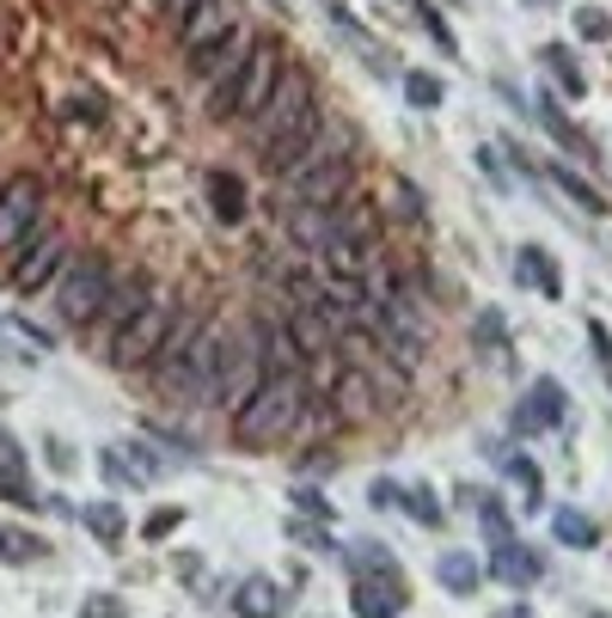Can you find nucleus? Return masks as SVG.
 <instances>
[{"label": "nucleus", "instance_id": "obj_2", "mask_svg": "<svg viewBox=\"0 0 612 618\" xmlns=\"http://www.w3.org/2000/svg\"><path fill=\"white\" fill-rule=\"evenodd\" d=\"M282 74H288V50H282V38H257L252 55L240 62V74L209 93V117H221V123L226 117H257V111L270 105V93L282 86Z\"/></svg>", "mask_w": 612, "mask_h": 618}, {"label": "nucleus", "instance_id": "obj_35", "mask_svg": "<svg viewBox=\"0 0 612 618\" xmlns=\"http://www.w3.org/2000/svg\"><path fill=\"white\" fill-rule=\"evenodd\" d=\"M178 526H184V509H154L141 521V533H147V540H172Z\"/></svg>", "mask_w": 612, "mask_h": 618}, {"label": "nucleus", "instance_id": "obj_42", "mask_svg": "<svg viewBox=\"0 0 612 618\" xmlns=\"http://www.w3.org/2000/svg\"><path fill=\"white\" fill-rule=\"evenodd\" d=\"M74 111H81V123H105V98H81Z\"/></svg>", "mask_w": 612, "mask_h": 618}, {"label": "nucleus", "instance_id": "obj_32", "mask_svg": "<svg viewBox=\"0 0 612 618\" xmlns=\"http://www.w3.org/2000/svg\"><path fill=\"white\" fill-rule=\"evenodd\" d=\"M478 349H490L496 368H508V337H503V318H478Z\"/></svg>", "mask_w": 612, "mask_h": 618}, {"label": "nucleus", "instance_id": "obj_40", "mask_svg": "<svg viewBox=\"0 0 612 618\" xmlns=\"http://www.w3.org/2000/svg\"><path fill=\"white\" fill-rule=\"evenodd\" d=\"M288 533H294V545H313V552H331V540L319 533V521H288Z\"/></svg>", "mask_w": 612, "mask_h": 618}, {"label": "nucleus", "instance_id": "obj_9", "mask_svg": "<svg viewBox=\"0 0 612 618\" xmlns=\"http://www.w3.org/2000/svg\"><path fill=\"white\" fill-rule=\"evenodd\" d=\"M233 31H245L240 0H197V13L178 25V50H184V62H202V55H209L214 43H226Z\"/></svg>", "mask_w": 612, "mask_h": 618}, {"label": "nucleus", "instance_id": "obj_14", "mask_svg": "<svg viewBox=\"0 0 612 618\" xmlns=\"http://www.w3.org/2000/svg\"><path fill=\"white\" fill-rule=\"evenodd\" d=\"M105 472L117 484H154V478L172 472V460L160 448H147V441H123V448H105Z\"/></svg>", "mask_w": 612, "mask_h": 618}, {"label": "nucleus", "instance_id": "obj_38", "mask_svg": "<svg viewBox=\"0 0 612 618\" xmlns=\"http://www.w3.org/2000/svg\"><path fill=\"white\" fill-rule=\"evenodd\" d=\"M0 496H7V502H31V478L13 472V465H0Z\"/></svg>", "mask_w": 612, "mask_h": 618}, {"label": "nucleus", "instance_id": "obj_21", "mask_svg": "<svg viewBox=\"0 0 612 618\" xmlns=\"http://www.w3.org/2000/svg\"><path fill=\"white\" fill-rule=\"evenodd\" d=\"M147 301H154V289H147L141 276H135V282H117V289H110V301H105V313H98V325H105V343L117 337V331L129 325V318L141 313Z\"/></svg>", "mask_w": 612, "mask_h": 618}, {"label": "nucleus", "instance_id": "obj_20", "mask_svg": "<svg viewBox=\"0 0 612 618\" xmlns=\"http://www.w3.org/2000/svg\"><path fill=\"white\" fill-rule=\"evenodd\" d=\"M282 606H288V594L270 576H245L240 588H233V612L240 618H282Z\"/></svg>", "mask_w": 612, "mask_h": 618}, {"label": "nucleus", "instance_id": "obj_37", "mask_svg": "<svg viewBox=\"0 0 612 618\" xmlns=\"http://www.w3.org/2000/svg\"><path fill=\"white\" fill-rule=\"evenodd\" d=\"M81 618H129V606H123L117 594H93V600L81 606Z\"/></svg>", "mask_w": 612, "mask_h": 618}, {"label": "nucleus", "instance_id": "obj_44", "mask_svg": "<svg viewBox=\"0 0 612 618\" xmlns=\"http://www.w3.org/2000/svg\"><path fill=\"white\" fill-rule=\"evenodd\" d=\"M490 618H532V606H520V600H515V606H496Z\"/></svg>", "mask_w": 612, "mask_h": 618}, {"label": "nucleus", "instance_id": "obj_6", "mask_svg": "<svg viewBox=\"0 0 612 618\" xmlns=\"http://www.w3.org/2000/svg\"><path fill=\"white\" fill-rule=\"evenodd\" d=\"M313 105H319V98H313V74H306V67H288V74H282V86L270 93V105L252 117V147L264 154V147L276 142V135H288Z\"/></svg>", "mask_w": 612, "mask_h": 618}, {"label": "nucleus", "instance_id": "obj_8", "mask_svg": "<svg viewBox=\"0 0 612 618\" xmlns=\"http://www.w3.org/2000/svg\"><path fill=\"white\" fill-rule=\"evenodd\" d=\"M67 270V239L55 233V227H43L31 245H19L13 258H7V282H13V294H43L50 289V276H62Z\"/></svg>", "mask_w": 612, "mask_h": 618}, {"label": "nucleus", "instance_id": "obj_17", "mask_svg": "<svg viewBox=\"0 0 612 618\" xmlns=\"http://www.w3.org/2000/svg\"><path fill=\"white\" fill-rule=\"evenodd\" d=\"M252 43H257L252 31H233V38H226V43H214V50L202 55V62H190V67H197V74H202V86L214 93V86H226V80L240 74V62L252 55Z\"/></svg>", "mask_w": 612, "mask_h": 618}, {"label": "nucleus", "instance_id": "obj_43", "mask_svg": "<svg viewBox=\"0 0 612 618\" xmlns=\"http://www.w3.org/2000/svg\"><path fill=\"white\" fill-rule=\"evenodd\" d=\"M306 472H313V478H325V472H331V453H325V448H313V453H306Z\"/></svg>", "mask_w": 612, "mask_h": 618}, {"label": "nucleus", "instance_id": "obj_39", "mask_svg": "<svg viewBox=\"0 0 612 618\" xmlns=\"http://www.w3.org/2000/svg\"><path fill=\"white\" fill-rule=\"evenodd\" d=\"M576 31H582V38H594V43H600V38H606L612 25H606V13H600V7H576Z\"/></svg>", "mask_w": 612, "mask_h": 618}, {"label": "nucleus", "instance_id": "obj_46", "mask_svg": "<svg viewBox=\"0 0 612 618\" xmlns=\"http://www.w3.org/2000/svg\"><path fill=\"white\" fill-rule=\"evenodd\" d=\"M532 7H539V0H532Z\"/></svg>", "mask_w": 612, "mask_h": 618}, {"label": "nucleus", "instance_id": "obj_30", "mask_svg": "<svg viewBox=\"0 0 612 618\" xmlns=\"http://www.w3.org/2000/svg\"><path fill=\"white\" fill-rule=\"evenodd\" d=\"M43 557V540L31 533H13V526H0V564H38Z\"/></svg>", "mask_w": 612, "mask_h": 618}, {"label": "nucleus", "instance_id": "obj_33", "mask_svg": "<svg viewBox=\"0 0 612 618\" xmlns=\"http://www.w3.org/2000/svg\"><path fill=\"white\" fill-rule=\"evenodd\" d=\"M416 19H423V31L441 43V55H453V50H460V43H453V31H447V19H441L435 7H429V0H416Z\"/></svg>", "mask_w": 612, "mask_h": 618}, {"label": "nucleus", "instance_id": "obj_15", "mask_svg": "<svg viewBox=\"0 0 612 618\" xmlns=\"http://www.w3.org/2000/svg\"><path fill=\"white\" fill-rule=\"evenodd\" d=\"M209 209H214V221H221V227H245V214H252V190H245L240 171H226V166L209 171Z\"/></svg>", "mask_w": 612, "mask_h": 618}, {"label": "nucleus", "instance_id": "obj_11", "mask_svg": "<svg viewBox=\"0 0 612 618\" xmlns=\"http://www.w3.org/2000/svg\"><path fill=\"white\" fill-rule=\"evenodd\" d=\"M563 410H570V392H563L558 380H532L527 392H520V410H515V434H551L563 422Z\"/></svg>", "mask_w": 612, "mask_h": 618}, {"label": "nucleus", "instance_id": "obj_45", "mask_svg": "<svg viewBox=\"0 0 612 618\" xmlns=\"http://www.w3.org/2000/svg\"><path fill=\"white\" fill-rule=\"evenodd\" d=\"M0 190H7V178H0Z\"/></svg>", "mask_w": 612, "mask_h": 618}, {"label": "nucleus", "instance_id": "obj_27", "mask_svg": "<svg viewBox=\"0 0 612 618\" xmlns=\"http://www.w3.org/2000/svg\"><path fill=\"white\" fill-rule=\"evenodd\" d=\"M399 509L411 514L416 526H441V502H435V490H423V484H399Z\"/></svg>", "mask_w": 612, "mask_h": 618}, {"label": "nucleus", "instance_id": "obj_4", "mask_svg": "<svg viewBox=\"0 0 612 618\" xmlns=\"http://www.w3.org/2000/svg\"><path fill=\"white\" fill-rule=\"evenodd\" d=\"M110 289H117V276H110L105 258H74L62 270V282H55V313H62V325H98Z\"/></svg>", "mask_w": 612, "mask_h": 618}, {"label": "nucleus", "instance_id": "obj_28", "mask_svg": "<svg viewBox=\"0 0 612 618\" xmlns=\"http://www.w3.org/2000/svg\"><path fill=\"white\" fill-rule=\"evenodd\" d=\"M551 178H558V190L576 202V209H588V214H606V197H600V190L588 185V178H576L570 166H551Z\"/></svg>", "mask_w": 612, "mask_h": 618}, {"label": "nucleus", "instance_id": "obj_29", "mask_svg": "<svg viewBox=\"0 0 612 618\" xmlns=\"http://www.w3.org/2000/svg\"><path fill=\"white\" fill-rule=\"evenodd\" d=\"M86 521V533L93 540H105V545H117L123 540V514H117V502H93V509H74Z\"/></svg>", "mask_w": 612, "mask_h": 618}, {"label": "nucleus", "instance_id": "obj_34", "mask_svg": "<svg viewBox=\"0 0 612 618\" xmlns=\"http://www.w3.org/2000/svg\"><path fill=\"white\" fill-rule=\"evenodd\" d=\"M478 526H484V540H490V545H503V540H515V533H508V514H503V502H484V509H478Z\"/></svg>", "mask_w": 612, "mask_h": 618}, {"label": "nucleus", "instance_id": "obj_36", "mask_svg": "<svg viewBox=\"0 0 612 618\" xmlns=\"http://www.w3.org/2000/svg\"><path fill=\"white\" fill-rule=\"evenodd\" d=\"M294 509H300V521H319V526H325V521H331V514H337L331 502L319 496V490H294Z\"/></svg>", "mask_w": 612, "mask_h": 618}, {"label": "nucleus", "instance_id": "obj_1", "mask_svg": "<svg viewBox=\"0 0 612 618\" xmlns=\"http://www.w3.org/2000/svg\"><path fill=\"white\" fill-rule=\"evenodd\" d=\"M306 410H313V398H306L300 374H264L252 398L233 410V441L240 448H282V441H294Z\"/></svg>", "mask_w": 612, "mask_h": 618}, {"label": "nucleus", "instance_id": "obj_19", "mask_svg": "<svg viewBox=\"0 0 612 618\" xmlns=\"http://www.w3.org/2000/svg\"><path fill=\"white\" fill-rule=\"evenodd\" d=\"M532 111H539V123H546V129H551V142H558L563 154H576V159H588V166H594V142H588V135L576 129L570 117H563V105L546 93V86H539V98H532Z\"/></svg>", "mask_w": 612, "mask_h": 618}, {"label": "nucleus", "instance_id": "obj_13", "mask_svg": "<svg viewBox=\"0 0 612 618\" xmlns=\"http://www.w3.org/2000/svg\"><path fill=\"white\" fill-rule=\"evenodd\" d=\"M252 343H257V356H264V374H300L306 368V349L294 343L288 318H257Z\"/></svg>", "mask_w": 612, "mask_h": 618}, {"label": "nucleus", "instance_id": "obj_7", "mask_svg": "<svg viewBox=\"0 0 612 618\" xmlns=\"http://www.w3.org/2000/svg\"><path fill=\"white\" fill-rule=\"evenodd\" d=\"M349 178H356L349 154L325 159V166L294 171V178H282V209H337V202H344V190H349Z\"/></svg>", "mask_w": 612, "mask_h": 618}, {"label": "nucleus", "instance_id": "obj_31", "mask_svg": "<svg viewBox=\"0 0 612 618\" xmlns=\"http://www.w3.org/2000/svg\"><path fill=\"white\" fill-rule=\"evenodd\" d=\"M404 98H411L416 111H435L441 98H447V86H441L435 74H404Z\"/></svg>", "mask_w": 612, "mask_h": 618}, {"label": "nucleus", "instance_id": "obj_22", "mask_svg": "<svg viewBox=\"0 0 612 618\" xmlns=\"http://www.w3.org/2000/svg\"><path fill=\"white\" fill-rule=\"evenodd\" d=\"M337 233V209H288V239L306 251H325Z\"/></svg>", "mask_w": 612, "mask_h": 618}, {"label": "nucleus", "instance_id": "obj_24", "mask_svg": "<svg viewBox=\"0 0 612 618\" xmlns=\"http://www.w3.org/2000/svg\"><path fill=\"white\" fill-rule=\"evenodd\" d=\"M496 465H503V472L515 478L520 509H527V514H539V502H546V478H539V465H532L527 453H496Z\"/></svg>", "mask_w": 612, "mask_h": 618}, {"label": "nucleus", "instance_id": "obj_3", "mask_svg": "<svg viewBox=\"0 0 612 618\" xmlns=\"http://www.w3.org/2000/svg\"><path fill=\"white\" fill-rule=\"evenodd\" d=\"M43 227H50V190H43L38 171H13L7 190H0V258L31 245Z\"/></svg>", "mask_w": 612, "mask_h": 618}, {"label": "nucleus", "instance_id": "obj_5", "mask_svg": "<svg viewBox=\"0 0 612 618\" xmlns=\"http://www.w3.org/2000/svg\"><path fill=\"white\" fill-rule=\"evenodd\" d=\"M166 337H172V306L147 301L141 313H135L129 325L105 343V349H110V368H129V374L135 368H154V356L166 349Z\"/></svg>", "mask_w": 612, "mask_h": 618}, {"label": "nucleus", "instance_id": "obj_16", "mask_svg": "<svg viewBox=\"0 0 612 618\" xmlns=\"http://www.w3.org/2000/svg\"><path fill=\"white\" fill-rule=\"evenodd\" d=\"M539 576H546V564H539V552H527L520 540L490 545V582H503V588H532Z\"/></svg>", "mask_w": 612, "mask_h": 618}, {"label": "nucleus", "instance_id": "obj_10", "mask_svg": "<svg viewBox=\"0 0 612 618\" xmlns=\"http://www.w3.org/2000/svg\"><path fill=\"white\" fill-rule=\"evenodd\" d=\"M349 606H356V618H399L411 606V588H404V576L392 564H356Z\"/></svg>", "mask_w": 612, "mask_h": 618}, {"label": "nucleus", "instance_id": "obj_23", "mask_svg": "<svg viewBox=\"0 0 612 618\" xmlns=\"http://www.w3.org/2000/svg\"><path fill=\"white\" fill-rule=\"evenodd\" d=\"M435 582L447 594H478V582H484V564L472 552H441L435 557Z\"/></svg>", "mask_w": 612, "mask_h": 618}, {"label": "nucleus", "instance_id": "obj_12", "mask_svg": "<svg viewBox=\"0 0 612 618\" xmlns=\"http://www.w3.org/2000/svg\"><path fill=\"white\" fill-rule=\"evenodd\" d=\"M325 386H331V410L349 422H368L380 410V392H373L368 368H331V356H325Z\"/></svg>", "mask_w": 612, "mask_h": 618}, {"label": "nucleus", "instance_id": "obj_18", "mask_svg": "<svg viewBox=\"0 0 612 618\" xmlns=\"http://www.w3.org/2000/svg\"><path fill=\"white\" fill-rule=\"evenodd\" d=\"M515 276H520V289H539L546 301L563 294V270H558V258H551L546 245H520L515 251Z\"/></svg>", "mask_w": 612, "mask_h": 618}, {"label": "nucleus", "instance_id": "obj_26", "mask_svg": "<svg viewBox=\"0 0 612 618\" xmlns=\"http://www.w3.org/2000/svg\"><path fill=\"white\" fill-rule=\"evenodd\" d=\"M551 533H558L563 545H576V552H594V545H600V526L588 521L582 509H558V514H551Z\"/></svg>", "mask_w": 612, "mask_h": 618}, {"label": "nucleus", "instance_id": "obj_41", "mask_svg": "<svg viewBox=\"0 0 612 618\" xmlns=\"http://www.w3.org/2000/svg\"><path fill=\"white\" fill-rule=\"evenodd\" d=\"M154 7H160V19H166V25H172V31L184 25L190 13H197V0H154Z\"/></svg>", "mask_w": 612, "mask_h": 618}, {"label": "nucleus", "instance_id": "obj_25", "mask_svg": "<svg viewBox=\"0 0 612 618\" xmlns=\"http://www.w3.org/2000/svg\"><path fill=\"white\" fill-rule=\"evenodd\" d=\"M539 62L551 67V80H558L570 98H582V93H588V74H582V62H576L570 43H546V50H539Z\"/></svg>", "mask_w": 612, "mask_h": 618}]
</instances>
